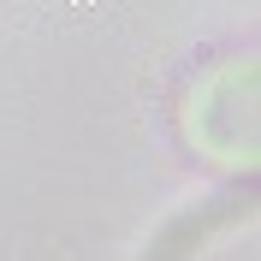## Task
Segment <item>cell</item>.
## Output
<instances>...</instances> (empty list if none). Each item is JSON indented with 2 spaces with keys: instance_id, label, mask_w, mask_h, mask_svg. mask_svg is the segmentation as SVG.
Here are the masks:
<instances>
[{
  "instance_id": "cell-1",
  "label": "cell",
  "mask_w": 261,
  "mask_h": 261,
  "mask_svg": "<svg viewBox=\"0 0 261 261\" xmlns=\"http://www.w3.org/2000/svg\"><path fill=\"white\" fill-rule=\"evenodd\" d=\"M255 202H261V172L255 178H238V184H226L220 196H208V202H196V208H184L172 226L148 244V255L143 261H184L196 244H208L220 226H238L244 214H255Z\"/></svg>"
}]
</instances>
